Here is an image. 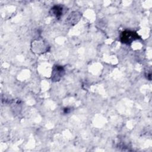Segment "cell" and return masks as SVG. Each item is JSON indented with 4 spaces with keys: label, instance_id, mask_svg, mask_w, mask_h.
<instances>
[{
    "label": "cell",
    "instance_id": "1",
    "mask_svg": "<svg viewBox=\"0 0 152 152\" xmlns=\"http://www.w3.org/2000/svg\"><path fill=\"white\" fill-rule=\"evenodd\" d=\"M140 39L138 34L134 31L125 30L122 31L120 36V40L122 43L130 45L134 41Z\"/></svg>",
    "mask_w": 152,
    "mask_h": 152
},
{
    "label": "cell",
    "instance_id": "2",
    "mask_svg": "<svg viewBox=\"0 0 152 152\" xmlns=\"http://www.w3.org/2000/svg\"><path fill=\"white\" fill-rule=\"evenodd\" d=\"M65 74V69L60 65H54L53 67L51 80L53 82L59 81Z\"/></svg>",
    "mask_w": 152,
    "mask_h": 152
},
{
    "label": "cell",
    "instance_id": "3",
    "mask_svg": "<svg viewBox=\"0 0 152 152\" xmlns=\"http://www.w3.org/2000/svg\"><path fill=\"white\" fill-rule=\"evenodd\" d=\"M63 11H64V8L62 6L59 5H55L50 8L49 11V14H50V15L53 17H55L57 18H59L62 16L63 14Z\"/></svg>",
    "mask_w": 152,
    "mask_h": 152
},
{
    "label": "cell",
    "instance_id": "4",
    "mask_svg": "<svg viewBox=\"0 0 152 152\" xmlns=\"http://www.w3.org/2000/svg\"><path fill=\"white\" fill-rule=\"evenodd\" d=\"M81 16V15L80 12L77 11H74L70 14V15L66 18V20L70 24H75L79 21Z\"/></svg>",
    "mask_w": 152,
    "mask_h": 152
},
{
    "label": "cell",
    "instance_id": "5",
    "mask_svg": "<svg viewBox=\"0 0 152 152\" xmlns=\"http://www.w3.org/2000/svg\"><path fill=\"white\" fill-rule=\"evenodd\" d=\"M71 111V109L68 107H65L64 109V113H69Z\"/></svg>",
    "mask_w": 152,
    "mask_h": 152
}]
</instances>
